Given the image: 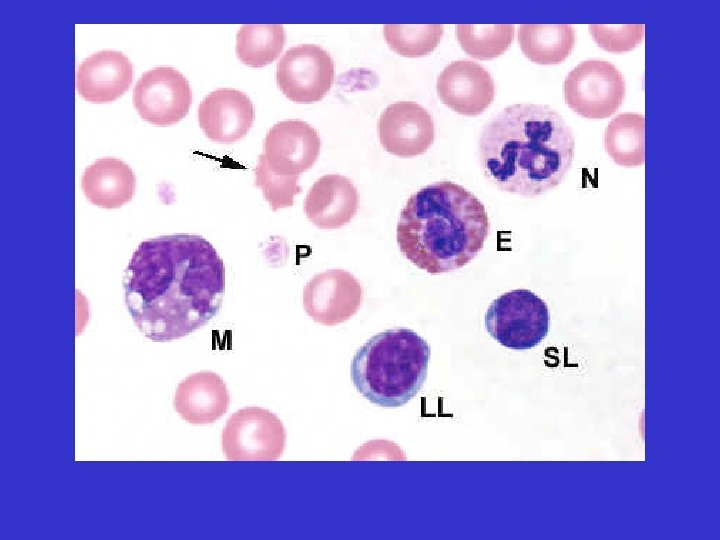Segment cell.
Segmentation results:
<instances>
[{
  "mask_svg": "<svg viewBox=\"0 0 720 540\" xmlns=\"http://www.w3.org/2000/svg\"><path fill=\"white\" fill-rule=\"evenodd\" d=\"M125 303L139 331L155 342L187 336L219 311L225 266L214 246L194 234L141 242L124 274Z\"/></svg>",
  "mask_w": 720,
  "mask_h": 540,
  "instance_id": "cell-1",
  "label": "cell"
},
{
  "mask_svg": "<svg viewBox=\"0 0 720 540\" xmlns=\"http://www.w3.org/2000/svg\"><path fill=\"white\" fill-rule=\"evenodd\" d=\"M574 149L573 130L563 117L534 103L502 109L484 125L478 142L485 178L502 191L531 198L562 182Z\"/></svg>",
  "mask_w": 720,
  "mask_h": 540,
  "instance_id": "cell-2",
  "label": "cell"
},
{
  "mask_svg": "<svg viewBox=\"0 0 720 540\" xmlns=\"http://www.w3.org/2000/svg\"><path fill=\"white\" fill-rule=\"evenodd\" d=\"M482 202L463 186L438 181L413 193L400 212L401 253L430 274L452 272L472 261L488 237Z\"/></svg>",
  "mask_w": 720,
  "mask_h": 540,
  "instance_id": "cell-3",
  "label": "cell"
},
{
  "mask_svg": "<svg viewBox=\"0 0 720 540\" xmlns=\"http://www.w3.org/2000/svg\"><path fill=\"white\" fill-rule=\"evenodd\" d=\"M431 349L415 331L393 328L372 336L355 353L351 379L371 403L395 408L408 403L421 390Z\"/></svg>",
  "mask_w": 720,
  "mask_h": 540,
  "instance_id": "cell-4",
  "label": "cell"
},
{
  "mask_svg": "<svg viewBox=\"0 0 720 540\" xmlns=\"http://www.w3.org/2000/svg\"><path fill=\"white\" fill-rule=\"evenodd\" d=\"M549 325L547 304L528 289L501 294L485 314L486 331L499 344L513 350L537 346L546 338Z\"/></svg>",
  "mask_w": 720,
  "mask_h": 540,
  "instance_id": "cell-5",
  "label": "cell"
},
{
  "mask_svg": "<svg viewBox=\"0 0 720 540\" xmlns=\"http://www.w3.org/2000/svg\"><path fill=\"white\" fill-rule=\"evenodd\" d=\"M625 92L622 73L612 63L600 59L579 63L563 83L566 104L588 119L612 116L622 105Z\"/></svg>",
  "mask_w": 720,
  "mask_h": 540,
  "instance_id": "cell-6",
  "label": "cell"
},
{
  "mask_svg": "<svg viewBox=\"0 0 720 540\" xmlns=\"http://www.w3.org/2000/svg\"><path fill=\"white\" fill-rule=\"evenodd\" d=\"M286 444L282 421L261 407H245L226 421L221 435L223 453L232 461H273Z\"/></svg>",
  "mask_w": 720,
  "mask_h": 540,
  "instance_id": "cell-7",
  "label": "cell"
},
{
  "mask_svg": "<svg viewBox=\"0 0 720 540\" xmlns=\"http://www.w3.org/2000/svg\"><path fill=\"white\" fill-rule=\"evenodd\" d=\"M276 82L281 92L293 102H318L334 82V62L321 46H293L277 64Z\"/></svg>",
  "mask_w": 720,
  "mask_h": 540,
  "instance_id": "cell-8",
  "label": "cell"
},
{
  "mask_svg": "<svg viewBox=\"0 0 720 540\" xmlns=\"http://www.w3.org/2000/svg\"><path fill=\"white\" fill-rule=\"evenodd\" d=\"M132 101L140 117L156 126L182 120L192 102L189 82L173 67H155L143 73L133 89Z\"/></svg>",
  "mask_w": 720,
  "mask_h": 540,
  "instance_id": "cell-9",
  "label": "cell"
},
{
  "mask_svg": "<svg viewBox=\"0 0 720 540\" xmlns=\"http://www.w3.org/2000/svg\"><path fill=\"white\" fill-rule=\"evenodd\" d=\"M363 300L360 282L348 271L330 269L311 278L303 290V306L317 323L341 324L359 310Z\"/></svg>",
  "mask_w": 720,
  "mask_h": 540,
  "instance_id": "cell-10",
  "label": "cell"
},
{
  "mask_svg": "<svg viewBox=\"0 0 720 540\" xmlns=\"http://www.w3.org/2000/svg\"><path fill=\"white\" fill-rule=\"evenodd\" d=\"M378 136L388 153L408 158L424 154L433 144L435 128L432 116L412 101L390 104L378 121Z\"/></svg>",
  "mask_w": 720,
  "mask_h": 540,
  "instance_id": "cell-11",
  "label": "cell"
},
{
  "mask_svg": "<svg viewBox=\"0 0 720 540\" xmlns=\"http://www.w3.org/2000/svg\"><path fill=\"white\" fill-rule=\"evenodd\" d=\"M320 149V137L311 125L289 119L270 128L262 156L273 173L300 176L314 165Z\"/></svg>",
  "mask_w": 720,
  "mask_h": 540,
  "instance_id": "cell-12",
  "label": "cell"
},
{
  "mask_svg": "<svg viewBox=\"0 0 720 540\" xmlns=\"http://www.w3.org/2000/svg\"><path fill=\"white\" fill-rule=\"evenodd\" d=\"M437 93L444 105L464 116H478L493 102L495 83L482 65L458 60L446 66L437 78Z\"/></svg>",
  "mask_w": 720,
  "mask_h": 540,
  "instance_id": "cell-13",
  "label": "cell"
},
{
  "mask_svg": "<svg viewBox=\"0 0 720 540\" xmlns=\"http://www.w3.org/2000/svg\"><path fill=\"white\" fill-rule=\"evenodd\" d=\"M255 119L254 106L243 92L219 88L209 93L198 108V123L213 142L231 144L244 138Z\"/></svg>",
  "mask_w": 720,
  "mask_h": 540,
  "instance_id": "cell-14",
  "label": "cell"
},
{
  "mask_svg": "<svg viewBox=\"0 0 720 540\" xmlns=\"http://www.w3.org/2000/svg\"><path fill=\"white\" fill-rule=\"evenodd\" d=\"M133 80V65L122 52L102 50L83 60L76 73L79 95L91 103L121 97Z\"/></svg>",
  "mask_w": 720,
  "mask_h": 540,
  "instance_id": "cell-15",
  "label": "cell"
},
{
  "mask_svg": "<svg viewBox=\"0 0 720 540\" xmlns=\"http://www.w3.org/2000/svg\"><path fill=\"white\" fill-rule=\"evenodd\" d=\"M229 403L230 395L224 380L206 370L184 378L173 399L178 415L194 425L214 423L227 412Z\"/></svg>",
  "mask_w": 720,
  "mask_h": 540,
  "instance_id": "cell-16",
  "label": "cell"
},
{
  "mask_svg": "<svg viewBox=\"0 0 720 540\" xmlns=\"http://www.w3.org/2000/svg\"><path fill=\"white\" fill-rule=\"evenodd\" d=\"M359 194L350 179L327 174L311 186L305 201L306 217L320 229H338L355 216Z\"/></svg>",
  "mask_w": 720,
  "mask_h": 540,
  "instance_id": "cell-17",
  "label": "cell"
},
{
  "mask_svg": "<svg viewBox=\"0 0 720 540\" xmlns=\"http://www.w3.org/2000/svg\"><path fill=\"white\" fill-rule=\"evenodd\" d=\"M136 178L133 170L122 160L105 157L89 165L81 177V188L92 204L105 208H120L135 194Z\"/></svg>",
  "mask_w": 720,
  "mask_h": 540,
  "instance_id": "cell-18",
  "label": "cell"
},
{
  "mask_svg": "<svg viewBox=\"0 0 720 540\" xmlns=\"http://www.w3.org/2000/svg\"><path fill=\"white\" fill-rule=\"evenodd\" d=\"M518 43L531 62L556 65L572 53L576 33L569 24H522L518 28Z\"/></svg>",
  "mask_w": 720,
  "mask_h": 540,
  "instance_id": "cell-19",
  "label": "cell"
},
{
  "mask_svg": "<svg viewBox=\"0 0 720 540\" xmlns=\"http://www.w3.org/2000/svg\"><path fill=\"white\" fill-rule=\"evenodd\" d=\"M645 119L639 113H621L605 129L604 147L611 159L623 167L644 163Z\"/></svg>",
  "mask_w": 720,
  "mask_h": 540,
  "instance_id": "cell-20",
  "label": "cell"
},
{
  "mask_svg": "<svg viewBox=\"0 0 720 540\" xmlns=\"http://www.w3.org/2000/svg\"><path fill=\"white\" fill-rule=\"evenodd\" d=\"M286 40L280 24H245L236 35V54L245 65L260 68L281 54Z\"/></svg>",
  "mask_w": 720,
  "mask_h": 540,
  "instance_id": "cell-21",
  "label": "cell"
},
{
  "mask_svg": "<svg viewBox=\"0 0 720 540\" xmlns=\"http://www.w3.org/2000/svg\"><path fill=\"white\" fill-rule=\"evenodd\" d=\"M512 24H458L457 41L472 58L490 60L504 54L514 39Z\"/></svg>",
  "mask_w": 720,
  "mask_h": 540,
  "instance_id": "cell-22",
  "label": "cell"
},
{
  "mask_svg": "<svg viewBox=\"0 0 720 540\" xmlns=\"http://www.w3.org/2000/svg\"><path fill=\"white\" fill-rule=\"evenodd\" d=\"M383 33L386 43L396 54L416 58L435 50L444 28L440 24H386Z\"/></svg>",
  "mask_w": 720,
  "mask_h": 540,
  "instance_id": "cell-23",
  "label": "cell"
},
{
  "mask_svg": "<svg viewBox=\"0 0 720 540\" xmlns=\"http://www.w3.org/2000/svg\"><path fill=\"white\" fill-rule=\"evenodd\" d=\"M300 176H281L273 173L264 157L259 155L255 168V185L261 188L272 211L293 205L294 197L301 193Z\"/></svg>",
  "mask_w": 720,
  "mask_h": 540,
  "instance_id": "cell-24",
  "label": "cell"
},
{
  "mask_svg": "<svg viewBox=\"0 0 720 540\" xmlns=\"http://www.w3.org/2000/svg\"><path fill=\"white\" fill-rule=\"evenodd\" d=\"M589 32L600 48L611 53H624L638 46L644 37V24H590Z\"/></svg>",
  "mask_w": 720,
  "mask_h": 540,
  "instance_id": "cell-25",
  "label": "cell"
}]
</instances>
